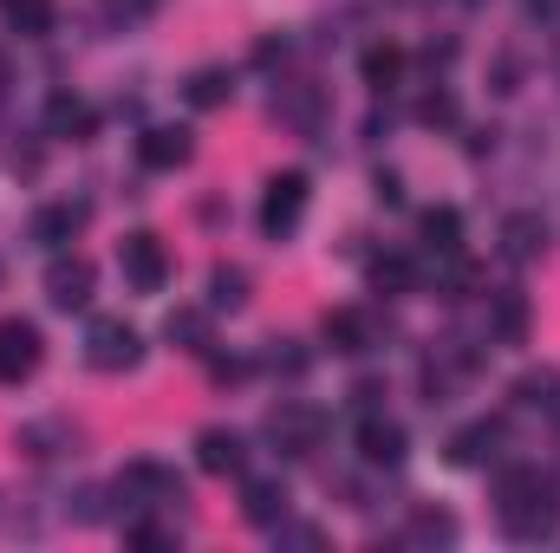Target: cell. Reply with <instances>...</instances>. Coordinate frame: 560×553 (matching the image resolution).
Masks as SVG:
<instances>
[{"label": "cell", "mask_w": 560, "mask_h": 553, "mask_svg": "<svg viewBox=\"0 0 560 553\" xmlns=\"http://www.w3.org/2000/svg\"><path fill=\"white\" fill-rule=\"evenodd\" d=\"M163 339H170V345H183V352H209V313H202V306H183V313H170Z\"/></svg>", "instance_id": "ac0fdd59"}, {"label": "cell", "mask_w": 560, "mask_h": 553, "mask_svg": "<svg viewBox=\"0 0 560 553\" xmlns=\"http://www.w3.org/2000/svg\"><path fill=\"white\" fill-rule=\"evenodd\" d=\"M326 345H332V352H346V358L372 352V319H365L359 306H339V313H326Z\"/></svg>", "instance_id": "8fae6325"}, {"label": "cell", "mask_w": 560, "mask_h": 553, "mask_svg": "<svg viewBox=\"0 0 560 553\" xmlns=\"http://www.w3.org/2000/svg\"><path fill=\"white\" fill-rule=\"evenodd\" d=\"M372 286H378V293H411V286H418V268H411L405 255H385V261H372Z\"/></svg>", "instance_id": "cb8c5ba5"}, {"label": "cell", "mask_w": 560, "mask_h": 553, "mask_svg": "<svg viewBox=\"0 0 560 553\" xmlns=\"http://www.w3.org/2000/svg\"><path fill=\"white\" fill-rule=\"evenodd\" d=\"M196 462H202L209 475H242L248 443H242L235 430H202V436H196Z\"/></svg>", "instance_id": "30bf717a"}, {"label": "cell", "mask_w": 560, "mask_h": 553, "mask_svg": "<svg viewBox=\"0 0 560 553\" xmlns=\"http://www.w3.org/2000/svg\"><path fill=\"white\" fill-rule=\"evenodd\" d=\"M515 404H555V372H528L515 385Z\"/></svg>", "instance_id": "484cf974"}, {"label": "cell", "mask_w": 560, "mask_h": 553, "mask_svg": "<svg viewBox=\"0 0 560 553\" xmlns=\"http://www.w3.org/2000/svg\"><path fill=\"white\" fill-rule=\"evenodd\" d=\"M535 7H555V0H535Z\"/></svg>", "instance_id": "f546056e"}, {"label": "cell", "mask_w": 560, "mask_h": 553, "mask_svg": "<svg viewBox=\"0 0 560 553\" xmlns=\"http://www.w3.org/2000/svg\"><path fill=\"white\" fill-rule=\"evenodd\" d=\"M495 339H502V345H522V339H528V299H522V293H502V299H495Z\"/></svg>", "instance_id": "44dd1931"}, {"label": "cell", "mask_w": 560, "mask_h": 553, "mask_svg": "<svg viewBox=\"0 0 560 553\" xmlns=\"http://www.w3.org/2000/svg\"><path fill=\"white\" fill-rule=\"evenodd\" d=\"M359 456H365L372 469H398V462H405V430H398L392 416H365V423H359Z\"/></svg>", "instance_id": "9c48e42d"}, {"label": "cell", "mask_w": 560, "mask_h": 553, "mask_svg": "<svg viewBox=\"0 0 560 553\" xmlns=\"http://www.w3.org/2000/svg\"><path fill=\"white\" fill-rule=\"evenodd\" d=\"M46 125H52V138H92V111H85L79 98H52Z\"/></svg>", "instance_id": "7402d4cb"}, {"label": "cell", "mask_w": 560, "mask_h": 553, "mask_svg": "<svg viewBox=\"0 0 560 553\" xmlns=\"http://www.w3.org/2000/svg\"><path fill=\"white\" fill-rule=\"evenodd\" d=\"M418 118H423V125H450V118H456V105H450V92H430V98L418 105Z\"/></svg>", "instance_id": "4316f807"}, {"label": "cell", "mask_w": 560, "mask_h": 553, "mask_svg": "<svg viewBox=\"0 0 560 553\" xmlns=\"http://www.w3.org/2000/svg\"><path fill=\"white\" fill-rule=\"evenodd\" d=\"M46 299H52L59 313H79V306H92V261H85V255H72V261H52V268H46Z\"/></svg>", "instance_id": "ba28073f"}, {"label": "cell", "mask_w": 560, "mask_h": 553, "mask_svg": "<svg viewBox=\"0 0 560 553\" xmlns=\"http://www.w3.org/2000/svg\"><path fill=\"white\" fill-rule=\"evenodd\" d=\"M268 436H275L287 456H306L319 436H326V416L319 411H306V404H280L275 416H268Z\"/></svg>", "instance_id": "5b68a950"}, {"label": "cell", "mask_w": 560, "mask_h": 553, "mask_svg": "<svg viewBox=\"0 0 560 553\" xmlns=\"http://www.w3.org/2000/svg\"><path fill=\"white\" fill-rule=\"evenodd\" d=\"M118 268H125V280H131L138 293H163V280H170V255H163L156 235H125V242H118Z\"/></svg>", "instance_id": "277c9868"}, {"label": "cell", "mask_w": 560, "mask_h": 553, "mask_svg": "<svg viewBox=\"0 0 560 553\" xmlns=\"http://www.w3.org/2000/svg\"><path fill=\"white\" fill-rule=\"evenodd\" d=\"M183 92H189V105H196V111H215V105H229L235 79H229L222 66H202V72H189V85H183Z\"/></svg>", "instance_id": "e0dca14e"}, {"label": "cell", "mask_w": 560, "mask_h": 553, "mask_svg": "<svg viewBox=\"0 0 560 553\" xmlns=\"http://www.w3.org/2000/svg\"><path fill=\"white\" fill-rule=\"evenodd\" d=\"M411 541H423V548H443V541H456V521H450L443 508H418V515H411Z\"/></svg>", "instance_id": "d4e9b609"}, {"label": "cell", "mask_w": 560, "mask_h": 553, "mask_svg": "<svg viewBox=\"0 0 560 553\" xmlns=\"http://www.w3.org/2000/svg\"><path fill=\"white\" fill-rule=\"evenodd\" d=\"M7 26H13L20 39H46V33L59 26V7H52V0H7Z\"/></svg>", "instance_id": "9a60e30c"}, {"label": "cell", "mask_w": 560, "mask_h": 553, "mask_svg": "<svg viewBox=\"0 0 560 553\" xmlns=\"http://www.w3.org/2000/svg\"><path fill=\"white\" fill-rule=\"evenodd\" d=\"M242 299H248V274H242V268H215V274H209V306H215V313H222V306L235 313Z\"/></svg>", "instance_id": "603a6c76"}, {"label": "cell", "mask_w": 560, "mask_h": 553, "mask_svg": "<svg viewBox=\"0 0 560 553\" xmlns=\"http://www.w3.org/2000/svg\"><path fill=\"white\" fill-rule=\"evenodd\" d=\"M555 495L541 489V495H522V502H502V528L515 534V541H548L555 534Z\"/></svg>", "instance_id": "52a82bcc"}, {"label": "cell", "mask_w": 560, "mask_h": 553, "mask_svg": "<svg viewBox=\"0 0 560 553\" xmlns=\"http://www.w3.org/2000/svg\"><path fill=\"white\" fill-rule=\"evenodd\" d=\"M196 156V138L183 131V125H150L138 138V163L143 169H183Z\"/></svg>", "instance_id": "8992f818"}, {"label": "cell", "mask_w": 560, "mask_h": 553, "mask_svg": "<svg viewBox=\"0 0 560 553\" xmlns=\"http://www.w3.org/2000/svg\"><path fill=\"white\" fill-rule=\"evenodd\" d=\"M138 358H143V339L125 319H98V326L85 332V365H92V372H131Z\"/></svg>", "instance_id": "6da1fadb"}, {"label": "cell", "mask_w": 560, "mask_h": 553, "mask_svg": "<svg viewBox=\"0 0 560 553\" xmlns=\"http://www.w3.org/2000/svg\"><path fill=\"white\" fill-rule=\"evenodd\" d=\"M306 196H313V189H306V169H280L275 183H268V196H261V228H268L275 242L300 228V215H306Z\"/></svg>", "instance_id": "7a4b0ae2"}, {"label": "cell", "mask_w": 560, "mask_h": 553, "mask_svg": "<svg viewBox=\"0 0 560 553\" xmlns=\"http://www.w3.org/2000/svg\"><path fill=\"white\" fill-rule=\"evenodd\" d=\"M242 515H248L255 528H280V521H287V489H280L275 475H255V482L242 489Z\"/></svg>", "instance_id": "7c38bea8"}, {"label": "cell", "mask_w": 560, "mask_h": 553, "mask_svg": "<svg viewBox=\"0 0 560 553\" xmlns=\"http://www.w3.org/2000/svg\"><path fill=\"white\" fill-rule=\"evenodd\" d=\"M378 202H392V209H398V202H405V183H398V176H378Z\"/></svg>", "instance_id": "83f0119b"}, {"label": "cell", "mask_w": 560, "mask_h": 553, "mask_svg": "<svg viewBox=\"0 0 560 553\" xmlns=\"http://www.w3.org/2000/svg\"><path fill=\"white\" fill-rule=\"evenodd\" d=\"M359 72H365V85H372V92H392V85H398V72H405V52H398V46H365Z\"/></svg>", "instance_id": "d6986e66"}, {"label": "cell", "mask_w": 560, "mask_h": 553, "mask_svg": "<svg viewBox=\"0 0 560 553\" xmlns=\"http://www.w3.org/2000/svg\"><path fill=\"white\" fill-rule=\"evenodd\" d=\"M0 79H7V72H0Z\"/></svg>", "instance_id": "4dcf8cb0"}, {"label": "cell", "mask_w": 560, "mask_h": 553, "mask_svg": "<svg viewBox=\"0 0 560 553\" xmlns=\"http://www.w3.org/2000/svg\"><path fill=\"white\" fill-rule=\"evenodd\" d=\"M79 222H85V209H66V202H59V209H39V215H33V242H39V248H66V242L79 235Z\"/></svg>", "instance_id": "2e32d148"}, {"label": "cell", "mask_w": 560, "mask_h": 553, "mask_svg": "<svg viewBox=\"0 0 560 553\" xmlns=\"http://www.w3.org/2000/svg\"><path fill=\"white\" fill-rule=\"evenodd\" d=\"M33 372H39V326L0 319V385H26Z\"/></svg>", "instance_id": "3957f363"}, {"label": "cell", "mask_w": 560, "mask_h": 553, "mask_svg": "<svg viewBox=\"0 0 560 553\" xmlns=\"http://www.w3.org/2000/svg\"><path fill=\"white\" fill-rule=\"evenodd\" d=\"M418 228L436 255H456V248H463V215H456V209H423Z\"/></svg>", "instance_id": "ffe728a7"}, {"label": "cell", "mask_w": 560, "mask_h": 553, "mask_svg": "<svg viewBox=\"0 0 560 553\" xmlns=\"http://www.w3.org/2000/svg\"><path fill=\"white\" fill-rule=\"evenodd\" d=\"M495 443H502V423H469V430L450 436V462H456V469H476V462L495 456Z\"/></svg>", "instance_id": "4fadbf2b"}, {"label": "cell", "mask_w": 560, "mask_h": 553, "mask_svg": "<svg viewBox=\"0 0 560 553\" xmlns=\"http://www.w3.org/2000/svg\"><path fill=\"white\" fill-rule=\"evenodd\" d=\"M215 378H222V385H229V378H248V365H242V358H215Z\"/></svg>", "instance_id": "f1b7e54d"}, {"label": "cell", "mask_w": 560, "mask_h": 553, "mask_svg": "<svg viewBox=\"0 0 560 553\" xmlns=\"http://www.w3.org/2000/svg\"><path fill=\"white\" fill-rule=\"evenodd\" d=\"M502 248H509L515 261H541V248H548V222H541V215H509V222H502Z\"/></svg>", "instance_id": "5bb4252c"}]
</instances>
